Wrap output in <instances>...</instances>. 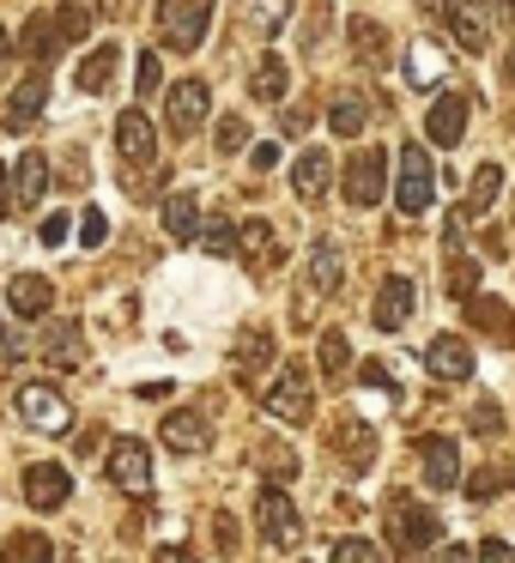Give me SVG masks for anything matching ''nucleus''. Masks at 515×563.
I'll return each mask as SVG.
<instances>
[{"label":"nucleus","mask_w":515,"mask_h":563,"mask_svg":"<svg viewBox=\"0 0 515 563\" xmlns=\"http://www.w3.org/2000/svg\"><path fill=\"white\" fill-rule=\"evenodd\" d=\"M382 521H388V545L394 551H425V545H437V533H442L437 509H425V503H413V497H388Z\"/></svg>","instance_id":"f257e3e1"},{"label":"nucleus","mask_w":515,"mask_h":563,"mask_svg":"<svg viewBox=\"0 0 515 563\" xmlns=\"http://www.w3.org/2000/svg\"><path fill=\"white\" fill-rule=\"evenodd\" d=\"M267 418H280V424H309L316 418V382H309V369L304 364H292V369H280V382H273L267 394Z\"/></svg>","instance_id":"f03ea898"},{"label":"nucleus","mask_w":515,"mask_h":563,"mask_svg":"<svg viewBox=\"0 0 515 563\" xmlns=\"http://www.w3.org/2000/svg\"><path fill=\"white\" fill-rule=\"evenodd\" d=\"M207 25H212V0H158V31L171 49L195 55L207 43Z\"/></svg>","instance_id":"7ed1b4c3"},{"label":"nucleus","mask_w":515,"mask_h":563,"mask_svg":"<svg viewBox=\"0 0 515 563\" xmlns=\"http://www.w3.org/2000/svg\"><path fill=\"white\" fill-rule=\"evenodd\" d=\"M255 527H261V539H267L273 551H297V545H304V515H297V503L285 497L280 485H267L255 497Z\"/></svg>","instance_id":"20e7f679"},{"label":"nucleus","mask_w":515,"mask_h":563,"mask_svg":"<svg viewBox=\"0 0 515 563\" xmlns=\"http://www.w3.org/2000/svg\"><path fill=\"white\" fill-rule=\"evenodd\" d=\"M394 200H401L406 219L430 212V200H437V170H430V152L425 146H406L401 152V183H394Z\"/></svg>","instance_id":"39448f33"},{"label":"nucleus","mask_w":515,"mask_h":563,"mask_svg":"<svg viewBox=\"0 0 515 563\" xmlns=\"http://www.w3.org/2000/svg\"><path fill=\"white\" fill-rule=\"evenodd\" d=\"M13 412L25 418L31 430H43V437H55V430H67V400L50 388V382H19V394H13Z\"/></svg>","instance_id":"423d86ee"},{"label":"nucleus","mask_w":515,"mask_h":563,"mask_svg":"<svg viewBox=\"0 0 515 563\" xmlns=\"http://www.w3.org/2000/svg\"><path fill=\"white\" fill-rule=\"evenodd\" d=\"M0 176H7V212H25V207H37L43 188H50V158H43V152H19Z\"/></svg>","instance_id":"0eeeda50"},{"label":"nucleus","mask_w":515,"mask_h":563,"mask_svg":"<svg viewBox=\"0 0 515 563\" xmlns=\"http://www.w3.org/2000/svg\"><path fill=\"white\" fill-rule=\"evenodd\" d=\"M418 478L437 497L461 485V449H454V437H418Z\"/></svg>","instance_id":"6e6552de"},{"label":"nucleus","mask_w":515,"mask_h":563,"mask_svg":"<svg viewBox=\"0 0 515 563\" xmlns=\"http://www.w3.org/2000/svg\"><path fill=\"white\" fill-rule=\"evenodd\" d=\"M207 110H212L207 79H176L171 98H164V128H171V134H195V128L207 122Z\"/></svg>","instance_id":"1a4fd4ad"},{"label":"nucleus","mask_w":515,"mask_h":563,"mask_svg":"<svg viewBox=\"0 0 515 563\" xmlns=\"http://www.w3.org/2000/svg\"><path fill=\"white\" fill-rule=\"evenodd\" d=\"M110 485L128 490V497H146V490H152V454H146V442H134V437L110 442Z\"/></svg>","instance_id":"9d476101"},{"label":"nucleus","mask_w":515,"mask_h":563,"mask_svg":"<svg viewBox=\"0 0 515 563\" xmlns=\"http://www.w3.org/2000/svg\"><path fill=\"white\" fill-rule=\"evenodd\" d=\"M442 19H449L454 43H461L467 55H485L491 49V0H449Z\"/></svg>","instance_id":"9b49d317"},{"label":"nucleus","mask_w":515,"mask_h":563,"mask_svg":"<svg viewBox=\"0 0 515 563\" xmlns=\"http://www.w3.org/2000/svg\"><path fill=\"white\" fill-rule=\"evenodd\" d=\"M25 497H31V509H62L67 497H74V473H67L62 461H31L25 466Z\"/></svg>","instance_id":"f8f14e48"},{"label":"nucleus","mask_w":515,"mask_h":563,"mask_svg":"<svg viewBox=\"0 0 515 563\" xmlns=\"http://www.w3.org/2000/svg\"><path fill=\"white\" fill-rule=\"evenodd\" d=\"M382 195H388V158H382V152H358V158L346 164V200H352V207H376Z\"/></svg>","instance_id":"ddd939ff"},{"label":"nucleus","mask_w":515,"mask_h":563,"mask_svg":"<svg viewBox=\"0 0 515 563\" xmlns=\"http://www.w3.org/2000/svg\"><path fill=\"white\" fill-rule=\"evenodd\" d=\"M328 442H333V454H340L346 473H370V461H376V430H370L364 418H340Z\"/></svg>","instance_id":"4468645a"},{"label":"nucleus","mask_w":515,"mask_h":563,"mask_svg":"<svg viewBox=\"0 0 515 563\" xmlns=\"http://www.w3.org/2000/svg\"><path fill=\"white\" fill-rule=\"evenodd\" d=\"M425 369L437 382H467L473 376V345H467L461 333H437V340L425 345Z\"/></svg>","instance_id":"2eb2a0df"},{"label":"nucleus","mask_w":515,"mask_h":563,"mask_svg":"<svg viewBox=\"0 0 515 563\" xmlns=\"http://www.w3.org/2000/svg\"><path fill=\"white\" fill-rule=\"evenodd\" d=\"M467 110H473V103H467L461 91H442V98L430 103V115H425V134L437 140L442 152L461 146V134H467Z\"/></svg>","instance_id":"dca6fc26"},{"label":"nucleus","mask_w":515,"mask_h":563,"mask_svg":"<svg viewBox=\"0 0 515 563\" xmlns=\"http://www.w3.org/2000/svg\"><path fill=\"white\" fill-rule=\"evenodd\" d=\"M116 152H122L128 164H152L158 158V128L140 110H122V122H116Z\"/></svg>","instance_id":"f3484780"},{"label":"nucleus","mask_w":515,"mask_h":563,"mask_svg":"<svg viewBox=\"0 0 515 563\" xmlns=\"http://www.w3.org/2000/svg\"><path fill=\"white\" fill-rule=\"evenodd\" d=\"M406 321H413V279H406V273H388L382 291H376V328L394 333V328H406Z\"/></svg>","instance_id":"a211bd4d"},{"label":"nucleus","mask_w":515,"mask_h":563,"mask_svg":"<svg viewBox=\"0 0 515 563\" xmlns=\"http://www.w3.org/2000/svg\"><path fill=\"white\" fill-rule=\"evenodd\" d=\"M158 437H164V449H176V454H200V449L212 442V424L183 406V412H171V418L158 424Z\"/></svg>","instance_id":"6ab92c4d"},{"label":"nucleus","mask_w":515,"mask_h":563,"mask_svg":"<svg viewBox=\"0 0 515 563\" xmlns=\"http://www.w3.org/2000/svg\"><path fill=\"white\" fill-rule=\"evenodd\" d=\"M43 98H50V79H43V74H25V79L13 86V98H7V128H13V134H25V128L43 115Z\"/></svg>","instance_id":"aec40b11"},{"label":"nucleus","mask_w":515,"mask_h":563,"mask_svg":"<svg viewBox=\"0 0 515 563\" xmlns=\"http://www.w3.org/2000/svg\"><path fill=\"white\" fill-rule=\"evenodd\" d=\"M7 303H13V316H19V321H37V316H50L55 285L43 279V273H19V279H13V291H7Z\"/></svg>","instance_id":"412c9836"},{"label":"nucleus","mask_w":515,"mask_h":563,"mask_svg":"<svg viewBox=\"0 0 515 563\" xmlns=\"http://www.w3.org/2000/svg\"><path fill=\"white\" fill-rule=\"evenodd\" d=\"M19 43H25V55H31L37 67H50L55 55L67 49V43H62V25H55V13H31L25 31H19Z\"/></svg>","instance_id":"4be33fe9"},{"label":"nucleus","mask_w":515,"mask_h":563,"mask_svg":"<svg viewBox=\"0 0 515 563\" xmlns=\"http://www.w3.org/2000/svg\"><path fill=\"white\" fill-rule=\"evenodd\" d=\"M231 364H237V376H243V382H255L261 369L273 364V333L267 328H243V333H237V345H231Z\"/></svg>","instance_id":"5701e85b"},{"label":"nucleus","mask_w":515,"mask_h":563,"mask_svg":"<svg viewBox=\"0 0 515 563\" xmlns=\"http://www.w3.org/2000/svg\"><path fill=\"white\" fill-rule=\"evenodd\" d=\"M406 79H413L418 91H437L442 79H449V62H442V49L430 37H418L413 49H406Z\"/></svg>","instance_id":"b1692460"},{"label":"nucleus","mask_w":515,"mask_h":563,"mask_svg":"<svg viewBox=\"0 0 515 563\" xmlns=\"http://www.w3.org/2000/svg\"><path fill=\"white\" fill-rule=\"evenodd\" d=\"M285 19H292V0H243V7H237V25L255 31V37L285 31Z\"/></svg>","instance_id":"393cba45"},{"label":"nucleus","mask_w":515,"mask_h":563,"mask_svg":"<svg viewBox=\"0 0 515 563\" xmlns=\"http://www.w3.org/2000/svg\"><path fill=\"white\" fill-rule=\"evenodd\" d=\"M340 279H346V261H340V249L321 236V243L309 249V291L328 297V291H340Z\"/></svg>","instance_id":"a878e982"},{"label":"nucleus","mask_w":515,"mask_h":563,"mask_svg":"<svg viewBox=\"0 0 515 563\" xmlns=\"http://www.w3.org/2000/svg\"><path fill=\"white\" fill-rule=\"evenodd\" d=\"M237 249H243L249 267H273V261H280V243H273V224H267V219L237 224Z\"/></svg>","instance_id":"bb28decb"},{"label":"nucleus","mask_w":515,"mask_h":563,"mask_svg":"<svg viewBox=\"0 0 515 563\" xmlns=\"http://www.w3.org/2000/svg\"><path fill=\"white\" fill-rule=\"evenodd\" d=\"M164 231H171L176 243H195V231H200V200L188 195V188H176V195L164 200Z\"/></svg>","instance_id":"cd10ccee"},{"label":"nucleus","mask_w":515,"mask_h":563,"mask_svg":"<svg viewBox=\"0 0 515 563\" xmlns=\"http://www.w3.org/2000/svg\"><path fill=\"white\" fill-rule=\"evenodd\" d=\"M43 357H50L55 369H74L79 357H86V333H79L74 321H55L50 340H43Z\"/></svg>","instance_id":"c85d7f7f"},{"label":"nucleus","mask_w":515,"mask_h":563,"mask_svg":"<svg viewBox=\"0 0 515 563\" xmlns=\"http://www.w3.org/2000/svg\"><path fill=\"white\" fill-rule=\"evenodd\" d=\"M328 176H333L328 152H304V158H297V170H292V188L304 200H321V195H328Z\"/></svg>","instance_id":"c756f323"},{"label":"nucleus","mask_w":515,"mask_h":563,"mask_svg":"<svg viewBox=\"0 0 515 563\" xmlns=\"http://www.w3.org/2000/svg\"><path fill=\"white\" fill-rule=\"evenodd\" d=\"M328 128H333V134H346V140L364 134V128H370V98H358V91H340V98L328 103Z\"/></svg>","instance_id":"7c9ffc66"},{"label":"nucleus","mask_w":515,"mask_h":563,"mask_svg":"<svg viewBox=\"0 0 515 563\" xmlns=\"http://www.w3.org/2000/svg\"><path fill=\"white\" fill-rule=\"evenodd\" d=\"M285 86H292V67H285V55H261L255 79H249V91H255L261 103H280Z\"/></svg>","instance_id":"2f4dec72"},{"label":"nucleus","mask_w":515,"mask_h":563,"mask_svg":"<svg viewBox=\"0 0 515 563\" xmlns=\"http://www.w3.org/2000/svg\"><path fill=\"white\" fill-rule=\"evenodd\" d=\"M50 533H37V527H19L7 545H0V563H50Z\"/></svg>","instance_id":"473e14b6"},{"label":"nucleus","mask_w":515,"mask_h":563,"mask_svg":"<svg viewBox=\"0 0 515 563\" xmlns=\"http://www.w3.org/2000/svg\"><path fill=\"white\" fill-rule=\"evenodd\" d=\"M55 25H62V43H79L98 31V0H62V13H55Z\"/></svg>","instance_id":"72a5a7b5"},{"label":"nucleus","mask_w":515,"mask_h":563,"mask_svg":"<svg viewBox=\"0 0 515 563\" xmlns=\"http://www.w3.org/2000/svg\"><path fill=\"white\" fill-rule=\"evenodd\" d=\"M116 62H122V55H116L110 43H103V49H91L86 62H79V91H91V98H98V91H110V79H116Z\"/></svg>","instance_id":"f704fd0d"},{"label":"nucleus","mask_w":515,"mask_h":563,"mask_svg":"<svg viewBox=\"0 0 515 563\" xmlns=\"http://www.w3.org/2000/svg\"><path fill=\"white\" fill-rule=\"evenodd\" d=\"M352 55H358L364 67H382V62H388V37H382L376 19H352Z\"/></svg>","instance_id":"c9c22d12"},{"label":"nucleus","mask_w":515,"mask_h":563,"mask_svg":"<svg viewBox=\"0 0 515 563\" xmlns=\"http://www.w3.org/2000/svg\"><path fill=\"white\" fill-rule=\"evenodd\" d=\"M497 195H503V170H497V164H479L473 183H467V207H461V212L473 219V212H485Z\"/></svg>","instance_id":"e433bc0d"},{"label":"nucleus","mask_w":515,"mask_h":563,"mask_svg":"<svg viewBox=\"0 0 515 563\" xmlns=\"http://www.w3.org/2000/svg\"><path fill=\"white\" fill-rule=\"evenodd\" d=\"M467 316H473V328L491 333V340H503V333H509V309H503L497 297H467Z\"/></svg>","instance_id":"4c0bfd02"},{"label":"nucleus","mask_w":515,"mask_h":563,"mask_svg":"<svg viewBox=\"0 0 515 563\" xmlns=\"http://www.w3.org/2000/svg\"><path fill=\"white\" fill-rule=\"evenodd\" d=\"M316 357H321V369H328L333 382L346 376V364H352V345H346V333L340 328H328L321 333V345H316Z\"/></svg>","instance_id":"58836bf2"},{"label":"nucleus","mask_w":515,"mask_h":563,"mask_svg":"<svg viewBox=\"0 0 515 563\" xmlns=\"http://www.w3.org/2000/svg\"><path fill=\"white\" fill-rule=\"evenodd\" d=\"M195 243L207 255H237V224L231 219H207V231H195Z\"/></svg>","instance_id":"ea45409f"},{"label":"nucleus","mask_w":515,"mask_h":563,"mask_svg":"<svg viewBox=\"0 0 515 563\" xmlns=\"http://www.w3.org/2000/svg\"><path fill=\"white\" fill-rule=\"evenodd\" d=\"M328 563H382V551L370 545V539H340V545L328 551Z\"/></svg>","instance_id":"a19ab883"},{"label":"nucleus","mask_w":515,"mask_h":563,"mask_svg":"<svg viewBox=\"0 0 515 563\" xmlns=\"http://www.w3.org/2000/svg\"><path fill=\"white\" fill-rule=\"evenodd\" d=\"M79 243H86V249H103V243H110V219H103L98 207L79 212Z\"/></svg>","instance_id":"79ce46f5"},{"label":"nucleus","mask_w":515,"mask_h":563,"mask_svg":"<svg viewBox=\"0 0 515 563\" xmlns=\"http://www.w3.org/2000/svg\"><path fill=\"white\" fill-rule=\"evenodd\" d=\"M461 485H467V497H473V503H485V497H497V490H503V473H497V466H479L473 478H461Z\"/></svg>","instance_id":"37998d69"},{"label":"nucleus","mask_w":515,"mask_h":563,"mask_svg":"<svg viewBox=\"0 0 515 563\" xmlns=\"http://www.w3.org/2000/svg\"><path fill=\"white\" fill-rule=\"evenodd\" d=\"M467 424H473L479 437H497V430H503V406L497 400H473V418H467Z\"/></svg>","instance_id":"c03bdc74"},{"label":"nucleus","mask_w":515,"mask_h":563,"mask_svg":"<svg viewBox=\"0 0 515 563\" xmlns=\"http://www.w3.org/2000/svg\"><path fill=\"white\" fill-rule=\"evenodd\" d=\"M158 79H164L158 55H140V62H134V91H140V98H152V91H158Z\"/></svg>","instance_id":"a18cd8bd"},{"label":"nucleus","mask_w":515,"mask_h":563,"mask_svg":"<svg viewBox=\"0 0 515 563\" xmlns=\"http://www.w3.org/2000/svg\"><path fill=\"white\" fill-rule=\"evenodd\" d=\"M249 146V122L243 115H224L219 122V152H243Z\"/></svg>","instance_id":"49530a36"},{"label":"nucleus","mask_w":515,"mask_h":563,"mask_svg":"<svg viewBox=\"0 0 515 563\" xmlns=\"http://www.w3.org/2000/svg\"><path fill=\"white\" fill-rule=\"evenodd\" d=\"M261 461H267V466H261V473H267L273 485H280V478H297V454H285V449H267V454H261Z\"/></svg>","instance_id":"de8ad7c7"},{"label":"nucleus","mask_w":515,"mask_h":563,"mask_svg":"<svg viewBox=\"0 0 515 563\" xmlns=\"http://www.w3.org/2000/svg\"><path fill=\"white\" fill-rule=\"evenodd\" d=\"M473 285H479V267H473V261H454V273H449V291H454V297H473Z\"/></svg>","instance_id":"09e8293b"},{"label":"nucleus","mask_w":515,"mask_h":563,"mask_svg":"<svg viewBox=\"0 0 515 563\" xmlns=\"http://www.w3.org/2000/svg\"><path fill=\"white\" fill-rule=\"evenodd\" d=\"M473 563H515V545L509 539H485V545L473 551Z\"/></svg>","instance_id":"8fccbe9b"},{"label":"nucleus","mask_w":515,"mask_h":563,"mask_svg":"<svg viewBox=\"0 0 515 563\" xmlns=\"http://www.w3.org/2000/svg\"><path fill=\"white\" fill-rule=\"evenodd\" d=\"M67 224H74L67 212H55V219H43V243H50V249H62V243H67Z\"/></svg>","instance_id":"3c124183"},{"label":"nucleus","mask_w":515,"mask_h":563,"mask_svg":"<svg viewBox=\"0 0 515 563\" xmlns=\"http://www.w3.org/2000/svg\"><path fill=\"white\" fill-rule=\"evenodd\" d=\"M364 388H388V394H394V376H388V364H364Z\"/></svg>","instance_id":"603ef678"},{"label":"nucleus","mask_w":515,"mask_h":563,"mask_svg":"<svg viewBox=\"0 0 515 563\" xmlns=\"http://www.w3.org/2000/svg\"><path fill=\"white\" fill-rule=\"evenodd\" d=\"M152 563H200V558L188 545H158V558H152Z\"/></svg>","instance_id":"864d4df0"},{"label":"nucleus","mask_w":515,"mask_h":563,"mask_svg":"<svg viewBox=\"0 0 515 563\" xmlns=\"http://www.w3.org/2000/svg\"><path fill=\"white\" fill-rule=\"evenodd\" d=\"M249 158H255V170H273V164H280V146H273V140H267V146H255V152H249Z\"/></svg>","instance_id":"5fc2aeb1"},{"label":"nucleus","mask_w":515,"mask_h":563,"mask_svg":"<svg viewBox=\"0 0 515 563\" xmlns=\"http://www.w3.org/2000/svg\"><path fill=\"white\" fill-rule=\"evenodd\" d=\"M437 563H473V551H467V545H442Z\"/></svg>","instance_id":"6e6d98bb"},{"label":"nucleus","mask_w":515,"mask_h":563,"mask_svg":"<svg viewBox=\"0 0 515 563\" xmlns=\"http://www.w3.org/2000/svg\"><path fill=\"white\" fill-rule=\"evenodd\" d=\"M7 49H13V37H7V31H0V62H7Z\"/></svg>","instance_id":"4d7b16f0"},{"label":"nucleus","mask_w":515,"mask_h":563,"mask_svg":"<svg viewBox=\"0 0 515 563\" xmlns=\"http://www.w3.org/2000/svg\"><path fill=\"white\" fill-rule=\"evenodd\" d=\"M497 7H503V13H515V0H497Z\"/></svg>","instance_id":"13d9d810"}]
</instances>
